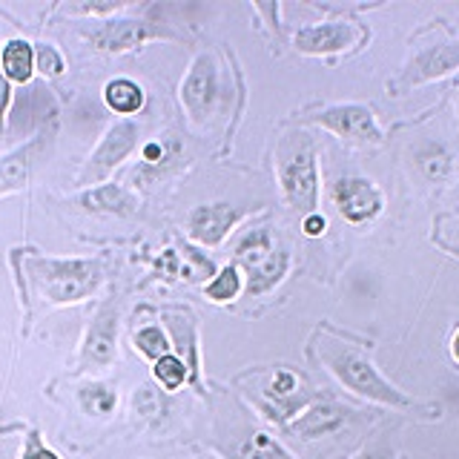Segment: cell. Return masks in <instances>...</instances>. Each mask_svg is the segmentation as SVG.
I'll return each mask as SVG.
<instances>
[{
	"label": "cell",
	"instance_id": "30bf717a",
	"mask_svg": "<svg viewBox=\"0 0 459 459\" xmlns=\"http://www.w3.org/2000/svg\"><path fill=\"white\" fill-rule=\"evenodd\" d=\"M333 201L342 212L344 221L351 224H368L382 212V193L377 190V184L359 176L339 178L333 184Z\"/></svg>",
	"mask_w": 459,
	"mask_h": 459
},
{
	"label": "cell",
	"instance_id": "603a6c76",
	"mask_svg": "<svg viewBox=\"0 0 459 459\" xmlns=\"http://www.w3.org/2000/svg\"><path fill=\"white\" fill-rule=\"evenodd\" d=\"M133 344H135V351L141 356H147L152 359V362H158L161 356L169 353V339L161 327H155V325H147V327H141L138 333L133 336Z\"/></svg>",
	"mask_w": 459,
	"mask_h": 459
},
{
	"label": "cell",
	"instance_id": "4fadbf2b",
	"mask_svg": "<svg viewBox=\"0 0 459 459\" xmlns=\"http://www.w3.org/2000/svg\"><path fill=\"white\" fill-rule=\"evenodd\" d=\"M241 221V210L230 204H201L190 212V236L207 247L221 244L224 236Z\"/></svg>",
	"mask_w": 459,
	"mask_h": 459
},
{
	"label": "cell",
	"instance_id": "8992f818",
	"mask_svg": "<svg viewBox=\"0 0 459 459\" xmlns=\"http://www.w3.org/2000/svg\"><path fill=\"white\" fill-rule=\"evenodd\" d=\"M115 351H118V307L115 301H104L92 316L90 327H86L83 348H81V365L86 370L109 368Z\"/></svg>",
	"mask_w": 459,
	"mask_h": 459
},
{
	"label": "cell",
	"instance_id": "6da1fadb",
	"mask_svg": "<svg viewBox=\"0 0 459 459\" xmlns=\"http://www.w3.org/2000/svg\"><path fill=\"white\" fill-rule=\"evenodd\" d=\"M26 279L47 305H75L98 293L104 264L95 258H26Z\"/></svg>",
	"mask_w": 459,
	"mask_h": 459
},
{
	"label": "cell",
	"instance_id": "2e32d148",
	"mask_svg": "<svg viewBox=\"0 0 459 459\" xmlns=\"http://www.w3.org/2000/svg\"><path fill=\"white\" fill-rule=\"evenodd\" d=\"M0 72L9 83H29L35 75V47L29 40L14 38L0 52Z\"/></svg>",
	"mask_w": 459,
	"mask_h": 459
},
{
	"label": "cell",
	"instance_id": "f1b7e54d",
	"mask_svg": "<svg viewBox=\"0 0 459 459\" xmlns=\"http://www.w3.org/2000/svg\"><path fill=\"white\" fill-rule=\"evenodd\" d=\"M296 377L290 370H281V373H276V379H273V387L270 391L276 394V396H287V394H293L296 391Z\"/></svg>",
	"mask_w": 459,
	"mask_h": 459
},
{
	"label": "cell",
	"instance_id": "8fae6325",
	"mask_svg": "<svg viewBox=\"0 0 459 459\" xmlns=\"http://www.w3.org/2000/svg\"><path fill=\"white\" fill-rule=\"evenodd\" d=\"M454 69H459V43H434V47L422 49L408 64L399 86L402 90H411V86L451 75Z\"/></svg>",
	"mask_w": 459,
	"mask_h": 459
},
{
	"label": "cell",
	"instance_id": "3957f363",
	"mask_svg": "<svg viewBox=\"0 0 459 459\" xmlns=\"http://www.w3.org/2000/svg\"><path fill=\"white\" fill-rule=\"evenodd\" d=\"M279 181L287 204L296 212H316L319 198V169H316V150L305 133L287 135L279 143Z\"/></svg>",
	"mask_w": 459,
	"mask_h": 459
},
{
	"label": "cell",
	"instance_id": "4316f807",
	"mask_svg": "<svg viewBox=\"0 0 459 459\" xmlns=\"http://www.w3.org/2000/svg\"><path fill=\"white\" fill-rule=\"evenodd\" d=\"M121 9H126V4H121V0H112V4H69L66 6V12H75V14H112Z\"/></svg>",
	"mask_w": 459,
	"mask_h": 459
},
{
	"label": "cell",
	"instance_id": "e575fe53",
	"mask_svg": "<svg viewBox=\"0 0 459 459\" xmlns=\"http://www.w3.org/2000/svg\"><path fill=\"white\" fill-rule=\"evenodd\" d=\"M456 109H459V100H456Z\"/></svg>",
	"mask_w": 459,
	"mask_h": 459
},
{
	"label": "cell",
	"instance_id": "d4e9b609",
	"mask_svg": "<svg viewBox=\"0 0 459 459\" xmlns=\"http://www.w3.org/2000/svg\"><path fill=\"white\" fill-rule=\"evenodd\" d=\"M420 167H422V172H425L430 181H439V178L448 176L451 158H448V152H445L442 147L430 143V147H425V152L420 155Z\"/></svg>",
	"mask_w": 459,
	"mask_h": 459
},
{
	"label": "cell",
	"instance_id": "9c48e42d",
	"mask_svg": "<svg viewBox=\"0 0 459 459\" xmlns=\"http://www.w3.org/2000/svg\"><path fill=\"white\" fill-rule=\"evenodd\" d=\"M83 35L100 52H126L152 38H167L169 32H164V29H158L155 23H147V21L121 18V21H100L98 26L86 29Z\"/></svg>",
	"mask_w": 459,
	"mask_h": 459
},
{
	"label": "cell",
	"instance_id": "4dcf8cb0",
	"mask_svg": "<svg viewBox=\"0 0 459 459\" xmlns=\"http://www.w3.org/2000/svg\"><path fill=\"white\" fill-rule=\"evenodd\" d=\"M301 227H305V233L307 236H322L325 233V227H327V221H325V215H319V212H310V215H305V224H301Z\"/></svg>",
	"mask_w": 459,
	"mask_h": 459
},
{
	"label": "cell",
	"instance_id": "9a60e30c",
	"mask_svg": "<svg viewBox=\"0 0 459 459\" xmlns=\"http://www.w3.org/2000/svg\"><path fill=\"white\" fill-rule=\"evenodd\" d=\"M78 204L100 215H133L138 210V198L121 184H98L78 198Z\"/></svg>",
	"mask_w": 459,
	"mask_h": 459
},
{
	"label": "cell",
	"instance_id": "44dd1931",
	"mask_svg": "<svg viewBox=\"0 0 459 459\" xmlns=\"http://www.w3.org/2000/svg\"><path fill=\"white\" fill-rule=\"evenodd\" d=\"M236 459H293V456L287 454L273 437L262 434V430H255V434H250L247 442L238 445Z\"/></svg>",
	"mask_w": 459,
	"mask_h": 459
},
{
	"label": "cell",
	"instance_id": "277c9868",
	"mask_svg": "<svg viewBox=\"0 0 459 459\" xmlns=\"http://www.w3.org/2000/svg\"><path fill=\"white\" fill-rule=\"evenodd\" d=\"M138 143V124L121 118L118 124H112L107 129V135L100 138V143L92 150L90 161H86L83 172H81V186H98L104 181L115 167H121L129 155H133Z\"/></svg>",
	"mask_w": 459,
	"mask_h": 459
},
{
	"label": "cell",
	"instance_id": "d6a6232c",
	"mask_svg": "<svg viewBox=\"0 0 459 459\" xmlns=\"http://www.w3.org/2000/svg\"><path fill=\"white\" fill-rule=\"evenodd\" d=\"M359 459H394L391 454H385V451H368V454H362Z\"/></svg>",
	"mask_w": 459,
	"mask_h": 459
},
{
	"label": "cell",
	"instance_id": "7402d4cb",
	"mask_svg": "<svg viewBox=\"0 0 459 459\" xmlns=\"http://www.w3.org/2000/svg\"><path fill=\"white\" fill-rule=\"evenodd\" d=\"M152 377H155L158 385L164 387V391H178V387H181L186 379H190V370H186V362H184V359L167 353V356H161V359L155 362Z\"/></svg>",
	"mask_w": 459,
	"mask_h": 459
},
{
	"label": "cell",
	"instance_id": "f546056e",
	"mask_svg": "<svg viewBox=\"0 0 459 459\" xmlns=\"http://www.w3.org/2000/svg\"><path fill=\"white\" fill-rule=\"evenodd\" d=\"M12 100V90H9V81L4 78V72H0V135H4V126H6V107Z\"/></svg>",
	"mask_w": 459,
	"mask_h": 459
},
{
	"label": "cell",
	"instance_id": "5b68a950",
	"mask_svg": "<svg viewBox=\"0 0 459 459\" xmlns=\"http://www.w3.org/2000/svg\"><path fill=\"white\" fill-rule=\"evenodd\" d=\"M307 121L330 129V133L344 141H356V143H379L382 141V129H379L377 118H373V112L362 104L325 107L322 112L310 115Z\"/></svg>",
	"mask_w": 459,
	"mask_h": 459
},
{
	"label": "cell",
	"instance_id": "ac0fdd59",
	"mask_svg": "<svg viewBox=\"0 0 459 459\" xmlns=\"http://www.w3.org/2000/svg\"><path fill=\"white\" fill-rule=\"evenodd\" d=\"M104 100L112 112L118 115H135L143 107V90L129 78H112L104 86Z\"/></svg>",
	"mask_w": 459,
	"mask_h": 459
},
{
	"label": "cell",
	"instance_id": "52a82bcc",
	"mask_svg": "<svg viewBox=\"0 0 459 459\" xmlns=\"http://www.w3.org/2000/svg\"><path fill=\"white\" fill-rule=\"evenodd\" d=\"M181 100L193 121H207L219 104V66L212 55H198L181 83Z\"/></svg>",
	"mask_w": 459,
	"mask_h": 459
},
{
	"label": "cell",
	"instance_id": "ba28073f",
	"mask_svg": "<svg viewBox=\"0 0 459 459\" xmlns=\"http://www.w3.org/2000/svg\"><path fill=\"white\" fill-rule=\"evenodd\" d=\"M49 147H52V133L49 129H40L38 135L21 143L18 150H12L0 158V195L23 190L29 178L35 176V169L40 167V161L47 158Z\"/></svg>",
	"mask_w": 459,
	"mask_h": 459
},
{
	"label": "cell",
	"instance_id": "7a4b0ae2",
	"mask_svg": "<svg viewBox=\"0 0 459 459\" xmlns=\"http://www.w3.org/2000/svg\"><path fill=\"white\" fill-rule=\"evenodd\" d=\"M319 353L325 359V365L330 368V373H333L344 387H351L353 394L365 396L370 402H379V405H391V408H411L413 405V402L402 391H396V387L387 382L377 368H373L370 359L362 351H356L353 344L325 339Z\"/></svg>",
	"mask_w": 459,
	"mask_h": 459
},
{
	"label": "cell",
	"instance_id": "d6986e66",
	"mask_svg": "<svg viewBox=\"0 0 459 459\" xmlns=\"http://www.w3.org/2000/svg\"><path fill=\"white\" fill-rule=\"evenodd\" d=\"M78 402L90 416H109L118 405V394L107 382H86L78 391Z\"/></svg>",
	"mask_w": 459,
	"mask_h": 459
},
{
	"label": "cell",
	"instance_id": "5bb4252c",
	"mask_svg": "<svg viewBox=\"0 0 459 459\" xmlns=\"http://www.w3.org/2000/svg\"><path fill=\"white\" fill-rule=\"evenodd\" d=\"M55 115V100L49 98V92L43 90V86H29L26 92H21V98L14 100V109H12V118H9V126L12 133H40V124L49 121Z\"/></svg>",
	"mask_w": 459,
	"mask_h": 459
},
{
	"label": "cell",
	"instance_id": "ffe728a7",
	"mask_svg": "<svg viewBox=\"0 0 459 459\" xmlns=\"http://www.w3.org/2000/svg\"><path fill=\"white\" fill-rule=\"evenodd\" d=\"M339 422H342V411L336 405H316V408H310L305 416H301L293 428L299 430L301 437L313 439V437L327 434V430H333Z\"/></svg>",
	"mask_w": 459,
	"mask_h": 459
},
{
	"label": "cell",
	"instance_id": "83f0119b",
	"mask_svg": "<svg viewBox=\"0 0 459 459\" xmlns=\"http://www.w3.org/2000/svg\"><path fill=\"white\" fill-rule=\"evenodd\" d=\"M21 459H61V456H57L52 448H47V445L40 442L38 434H29V439H26V451H23Z\"/></svg>",
	"mask_w": 459,
	"mask_h": 459
},
{
	"label": "cell",
	"instance_id": "1f68e13d",
	"mask_svg": "<svg viewBox=\"0 0 459 459\" xmlns=\"http://www.w3.org/2000/svg\"><path fill=\"white\" fill-rule=\"evenodd\" d=\"M143 161H147V164H161V161H167L161 143H158V141L147 143V147H143Z\"/></svg>",
	"mask_w": 459,
	"mask_h": 459
},
{
	"label": "cell",
	"instance_id": "484cf974",
	"mask_svg": "<svg viewBox=\"0 0 459 459\" xmlns=\"http://www.w3.org/2000/svg\"><path fill=\"white\" fill-rule=\"evenodd\" d=\"M35 69H40L47 78L64 75V57H61V52H57L55 47H49V43H38V47H35Z\"/></svg>",
	"mask_w": 459,
	"mask_h": 459
},
{
	"label": "cell",
	"instance_id": "cb8c5ba5",
	"mask_svg": "<svg viewBox=\"0 0 459 459\" xmlns=\"http://www.w3.org/2000/svg\"><path fill=\"white\" fill-rule=\"evenodd\" d=\"M238 290H241V273H238V267H224L219 276H215L210 284H207V296L212 299V301H230V299H236L238 296Z\"/></svg>",
	"mask_w": 459,
	"mask_h": 459
},
{
	"label": "cell",
	"instance_id": "7c38bea8",
	"mask_svg": "<svg viewBox=\"0 0 459 459\" xmlns=\"http://www.w3.org/2000/svg\"><path fill=\"white\" fill-rule=\"evenodd\" d=\"M359 40V32L353 29V23L344 21H325V23H313L299 29L293 43L299 52L305 55H330V52H342L353 47Z\"/></svg>",
	"mask_w": 459,
	"mask_h": 459
},
{
	"label": "cell",
	"instance_id": "836d02e7",
	"mask_svg": "<svg viewBox=\"0 0 459 459\" xmlns=\"http://www.w3.org/2000/svg\"><path fill=\"white\" fill-rule=\"evenodd\" d=\"M451 353H454V359L459 362V330H456V336H454V342H451Z\"/></svg>",
	"mask_w": 459,
	"mask_h": 459
},
{
	"label": "cell",
	"instance_id": "e0dca14e",
	"mask_svg": "<svg viewBox=\"0 0 459 459\" xmlns=\"http://www.w3.org/2000/svg\"><path fill=\"white\" fill-rule=\"evenodd\" d=\"M250 273V281H247V293L250 296H262L267 290H273L287 273V253L281 250H273L264 262H258L255 267L247 270Z\"/></svg>",
	"mask_w": 459,
	"mask_h": 459
}]
</instances>
